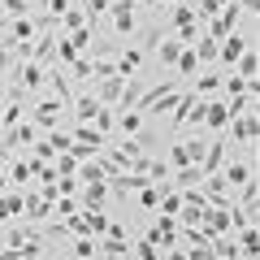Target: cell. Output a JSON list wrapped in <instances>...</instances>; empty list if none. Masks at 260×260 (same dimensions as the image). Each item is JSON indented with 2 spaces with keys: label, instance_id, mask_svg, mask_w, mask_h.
Returning a JSON list of instances; mask_svg holds the SVG:
<instances>
[{
  "label": "cell",
  "instance_id": "1",
  "mask_svg": "<svg viewBox=\"0 0 260 260\" xmlns=\"http://www.w3.org/2000/svg\"><path fill=\"white\" fill-rule=\"evenodd\" d=\"M109 18H113V35L130 39V35H135V0H113V5H109Z\"/></svg>",
  "mask_w": 260,
  "mask_h": 260
},
{
  "label": "cell",
  "instance_id": "2",
  "mask_svg": "<svg viewBox=\"0 0 260 260\" xmlns=\"http://www.w3.org/2000/svg\"><path fill=\"white\" fill-rule=\"evenodd\" d=\"M178 234H182L178 217H165V213H160V217H156V225H152V234H148V243H156V247H174V243H182Z\"/></svg>",
  "mask_w": 260,
  "mask_h": 260
},
{
  "label": "cell",
  "instance_id": "3",
  "mask_svg": "<svg viewBox=\"0 0 260 260\" xmlns=\"http://www.w3.org/2000/svg\"><path fill=\"white\" fill-rule=\"evenodd\" d=\"M204 148H208V143L200 139V135H195V139L178 143V148L169 152V165H174V169H182V165H200V156H204Z\"/></svg>",
  "mask_w": 260,
  "mask_h": 260
},
{
  "label": "cell",
  "instance_id": "4",
  "mask_svg": "<svg viewBox=\"0 0 260 260\" xmlns=\"http://www.w3.org/2000/svg\"><path fill=\"white\" fill-rule=\"evenodd\" d=\"M243 48H251V39H247V35H239V30H230V35L217 44V56H221L225 70H234V61L243 56Z\"/></svg>",
  "mask_w": 260,
  "mask_h": 260
},
{
  "label": "cell",
  "instance_id": "5",
  "mask_svg": "<svg viewBox=\"0 0 260 260\" xmlns=\"http://www.w3.org/2000/svg\"><path fill=\"white\" fill-rule=\"evenodd\" d=\"M65 109H70V104H61V100L52 95V100H39L30 117H35V126H39V130H56V121H61V113H65Z\"/></svg>",
  "mask_w": 260,
  "mask_h": 260
},
{
  "label": "cell",
  "instance_id": "6",
  "mask_svg": "<svg viewBox=\"0 0 260 260\" xmlns=\"http://www.w3.org/2000/svg\"><path fill=\"white\" fill-rule=\"evenodd\" d=\"M230 139H239L243 148H256V113H239V117H230Z\"/></svg>",
  "mask_w": 260,
  "mask_h": 260
},
{
  "label": "cell",
  "instance_id": "7",
  "mask_svg": "<svg viewBox=\"0 0 260 260\" xmlns=\"http://www.w3.org/2000/svg\"><path fill=\"white\" fill-rule=\"evenodd\" d=\"M121 87H126V74H109V78H95V100L100 104H117V95H121Z\"/></svg>",
  "mask_w": 260,
  "mask_h": 260
},
{
  "label": "cell",
  "instance_id": "8",
  "mask_svg": "<svg viewBox=\"0 0 260 260\" xmlns=\"http://www.w3.org/2000/svg\"><path fill=\"white\" fill-rule=\"evenodd\" d=\"M247 178H256V165H251V160H230V156H225V178H221V182L230 186V191L243 186Z\"/></svg>",
  "mask_w": 260,
  "mask_h": 260
},
{
  "label": "cell",
  "instance_id": "9",
  "mask_svg": "<svg viewBox=\"0 0 260 260\" xmlns=\"http://www.w3.org/2000/svg\"><path fill=\"white\" fill-rule=\"evenodd\" d=\"M225 148H230L225 139H217V143H208V148H204V156H200V169H204V178H208V174H217V169L225 165V156H230Z\"/></svg>",
  "mask_w": 260,
  "mask_h": 260
},
{
  "label": "cell",
  "instance_id": "10",
  "mask_svg": "<svg viewBox=\"0 0 260 260\" xmlns=\"http://www.w3.org/2000/svg\"><path fill=\"white\" fill-rule=\"evenodd\" d=\"M200 126L225 130V126H230V104H221V100H204V121H200Z\"/></svg>",
  "mask_w": 260,
  "mask_h": 260
},
{
  "label": "cell",
  "instance_id": "11",
  "mask_svg": "<svg viewBox=\"0 0 260 260\" xmlns=\"http://www.w3.org/2000/svg\"><path fill=\"white\" fill-rule=\"evenodd\" d=\"M234 74H239V78H247V83H260V56H256V44H251V48H243V56H239V61H234Z\"/></svg>",
  "mask_w": 260,
  "mask_h": 260
},
{
  "label": "cell",
  "instance_id": "12",
  "mask_svg": "<svg viewBox=\"0 0 260 260\" xmlns=\"http://www.w3.org/2000/svg\"><path fill=\"white\" fill-rule=\"evenodd\" d=\"M104 104L95 100V95H74L70 100V113H74V121H95V113H100Z\"/></svg>",
  "mask_w": 260,
  "mask_h": 260
},
{
  "label": "cell",
  "instance_id": "13",
  "mask_svg": "<svg viewBox=\"0 0 260 260\" xmlns=\"http://www.w3.org/2000/svg\"><path fill=\"white\" fill-rule=\"evenodd\" d=\"M13 217H22V186L0 195V221H13Z\"/></svg>",
  "mask_w": 260,
  "mask_h": 260
},
{
  "label": "cell",
  "instance_id": "14",
  "mask_svg": "<svg viewBox=\"0 0 260 260\" xmlns=\"http://www.w3.org/2000/svg\"><path fill=\"white\" fill-rule=\"evenodd\" d=\"M104 200H109V186H104V178H100V182H87L83 186V200H78V204H83V208H100Z\"/></svg>",
  "mask_w": 260,
  "mask_h": 260
},
{
  "label": "cell",
  "instance_id": "15",
  "mask_svg": "<svg viewBox=\"0 0 260 260\" xmlns=\"http://www.w3.org/2000/svg\"><path fill=\"white\" fill-rule=\"evenodd\" d=\"M174 65H178V74H182V78H191L195 70H200V56H195V48H191V44H182V52H178V61H174Z\"/></svg>",
  "mask_w": 260,
  "mask_h": 260
},
{
  "label": "cell",
  "instance_id": "16",
  "mask_svg": "<svg viewBox=\"0 0 260 260\" xmlns=\"http://www.w3.org/2000/svg\"><path fill=\"white\" fill-rule=\"evenodd\" d=\"M56 26H65V30H83V26H91V22H87L83 9H65L61 18H56Z\"/></svg>",
  "mask_w": 260,
  "mask_h": 260
},
{
  "label": "cell",
  "instance_id": "17",
  "mask_svg": "<svg viewBox=\"0 0 260 260\" xmlns=\"http://www.w3.org/2000/svg\"><path fill=\"white\" fill-rule=\"evenodd\" d=\"M191 48H195V56H200V65L217 61V39L213 35H200V44H191Z\"/></svg>",
  "mask_w": 260,
  "mask_h": 260
},
{
  "label": "cell",
  "instance_id": "18",
  "mask_svg": "<svg viewBox=\"0 0 260 260\" xmlns=\"http://www.w3.org/2000/svg\"><path fill=\"white\" fill-rule=\"evenodd\" d=\"M174 182H178V186H195V182H204V169H200V165H182V169L174 174Z\"/></svg>",
  "mask_w": 260,
  "mask_h": 260
},
{
  "label": "cell",
  "instance_id": "19",
  "mask_svg": "<svg viewBox=\"0 0 260 260\" xmlns=\"http://www.w3.org/2000/svg\"><path fill=\"white\" fill-rule=\"evenodd\" d=\"M135 260H160V247L148 239H135Z\"/></svg>",
  "mask_w": 260,
  "mask_h": 260
},
{
  "label": "cell",
  "instance_id": "20",
  "mask_svg": "<svg viewBox=\"0 0 260 260\" xmlns=\"http://www.w3.org/2000/svg\"><path fill=\"white\" fill-rule=\"evenodd\" d=\"M247 87H260V83H247V78L230 74V78H225V83H221V91H225V95H243V91H247Z\"/></svg>",
  "mask_w": 260,
  "mask_h": 260
},
{
  "label": "cell",
  "instance_id": "21",
  "mask_svg": "<svg viewBox=\"0 0 260 260\" xmlns=\"http://www.w3.org/2000/svg\"><path fill=\"white\" fill-rule=\"evenodd\" d=\"M52 217H74L78 213V208H83V204H78V200H70V195H65V200H61V195H56V200H52Z\"/></svg>",
  "mask_w": 260,
  "mask_h": 260
},
{
  "label": "cell",
  "instance_id": "22",
  "mask_svg": "<svg viewBox=\"0 0 260 260\" xmlns=\"http://www.w3.org/2000/svg\"><path fill=\"white\" fill-rule=\"evenodd\" d=\"M178 52H182V39H165V44H160V65H174Z\"/></svg>",
  "mask_w": 260,
  "mask_h": 260
},
{
  "label": "cell",
  "instance_id": "23",
  "mask_svg": "<svg viewBox=\"0 0 260 260\" xmlns=\"http://www.w3.org/2000/svg\"><path fill=\"white\" fill-rule=\"evenodd\" d=\"M0 9H5V18H26L30 5L26 0H0Z\"/></svg>",
  "mask_w": 260,
  "mask_h": 260
},
{
  "label": "cell",
  "instance_id": "24",
  "mask_svg": "<svg viewBox=\"0 0 260 260\" xmlns=\"http://www.w3.org/2000/svg\"><path fill=\"white\" fill-rule=\"evenodd\" d=\"M74 256H95V239L91 234H78L74 239Z\"/></svg>",
  "mask_w": 260,
  "mask_h": 260
},
{
  "label": "cell",
  "instance_id": "25",
  "mask_svg": "<svg viewBox=\"0 0 260 260\" xmlns=\"http://www.w3.org/2000/svg\"><path fill=\"white\" fill-rule=\"evenodd\" d=\"M217 87H221V74H208V78H204V83L195 87V95H213V91H217Z\"/></svg>",
  "mask_w": 260,
  "mask_h": 260
},
{
  "label": "cell",
  "instance_id": "26",
  "mask_svg": "<svg viewBox=\"0 0 260 260\" xmlns=\"http://www.w3.org/2000/svg\"><path fill=\"white\" fill-rule=\"evenodd\" d=\"M234 5H239L243 13H256V9H260V0H234Z\"/></svg>",
  "mask_w": 260,
  "mask_h": 260
},
{
  "label": "cell",
  "instance_id": "27",
  "mask_svg": "<svg viewBox=\"0 0 260 260\" xmlns=\"http://www.w3.org/2000/svg\"><path fill=\"white\" fill-rule=\"evenodd\" d=\"M5 26H9V18H5V9H0V30H5Z\"/></svg>",
  "mask_w": 260,
  "mask_h": 260
},
{
  "label": "cell",
  "instance_id": "28",
  "mask_svg": "<svg viewBox=\"0 0 260 260\" xmlns=\"http://www.w3.org/2000/svg\"><path fill=\"white\" fill-rule=\"evenodd\" d=\"M39 9H48V0H39Z\"/></svg>",
  "mask_w": 260,
  "mask_h": 260
}]
</instances>
